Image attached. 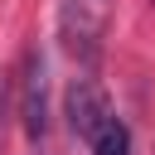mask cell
I'll return each mask as SVG.
<instances>
[{"label":"cell","instance_id":"277c9868","mask_svg":"<svg viewBox=\"0 0 155 155\" xmlns=\"http://www.w3.org/2000/svg\"><path fill=\"white\" fill-rule=\"evenodd\" d=\"M92 155H131V126L111 116V121L102 126V136L92 140Z\"/></svg>","mask_w":155,"mask_h":155},{"label":"cell","instance_id":"3957f363","mask_svg":"<svg viewBox=\"0 0 155 155\" xmlns=\"http://www.w3.org/2000/svg\"><path fill=\"white\" fill-rule=\"evenodd\" d=\"M19 116H24L29 140H44V131H48V68H44V53H39V48H29V53H24Z\"/></svg>","mask_w":155,"mask_h":155},{"label":"cell","instance_id":"7a4b0ae2","mask_svg":"<svg viewBox=\"0 0 155 155\" xmlns=\"http://www.w3.org/2000/svg\"><path fill=\"white\" fill-rule=\"evenodd\" d=\"M58 34H63V48H68L82 68H92V63L102 58V19H97L82 0H63V10H58Z\"/></svg>","mask_w":155,"mask_h":155},{"label":"cell","instance_id":"6da1fadb","mask_svg":"<svg viewBox=\"0 0 155 155\" xmlns=\"http://www.w3.org/2000/svg\"><path fill=\"white\" fill-rule=\"evenodd\" d=\"M63 116H68V131L92 145L102 136V126L111 121V102H107V92L92 78H73L68 92H63Z\"/></svg>","mask_w":155,"mask_h":155},{"label":"cell","instance_id":"5b68a950","mask_svg":"<svg viewBox=\"0 0 155 155\" xmlns=\"http://www.w3.org/2000/svg\"><path fill=\"white\" fill-rule=\"evenodd\" d=\"M150 5H155V0H150Z\"/></svg>","mask_w":155,"mask_h":155}]
</instances>
